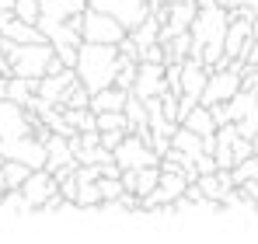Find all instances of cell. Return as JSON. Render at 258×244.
<instances>
[{
	"mask_svg": "<svg viewBox=\"0 0 258 244\" xmlns=\"http://www.w3.org/2000/svg\"><path fill=\"white\" fill-rule=\"evenodd\" d=\"M164 52H168V63H185L192 52V32H178L171 39H164Z\"/></svg>",
	"mask_w": 258,
	"mask_h": 244,
	"instance_id": "2e32d148",
	"label": "cell"
},
{
	"mask_svg": "<svg viewBox=\"0 0 258 244\" xmlns=\"http://www.w3.org/2000/svg\"><path fill=\"white\" fill-rule=\"evenodd\" d=\"M74 70H77V81L94 94V91L115 84L119 70H122V52H119V45L81 42V56H77V67Z\"/></svg>",
	"mask_w": 258,
	"mask_h": 244,
	"instance_id": "6da1fadb",
	"label": "cell"
},
{
	"mask_svg": "<svg viewBox=\"0 0 258 244\" xmlns=\"http://www.w3.org/2000/svg\"><path fill=\"white\" fill-rule=\"evenodd\" d=\"M227 7H248L258 14V0H227Z\"/></svg>",
	"mask_w": 258,
	"mask_h": 244,
	"instance_id": "d4e9b609",
	"label": "cell"
},
{
	"mask_svg": "<svg viewBox=\"0 0 258 244\" xmlns=\"http://www.w3.org/2000/svg\"><path fill=\"white\" fill-rule=\"evenodd\" d=\"M32 171H35V167H28L25 161H11V157H4V185H7V189H21V185L28 181Z\"/></svg>",
	"mask_w": 258,
	"mask_h": 244,
	"instance_id": "ac0fdd59",
	"label": "cell"
},
{
	"mask_svg": "<svg viewBox=\"0 0 258 244\" xmlns=\"http://www.w3.org/2000/svg\"><path fill=\"white\" fill-rule=\"evenodd\" d=\"M119 52H122L126 59H140V42L133 39V35H126V39L119 42Z\"/></svg>",
	"mask_w": 258,
	"mask_h": 244,
	"instance_id": "cb8c5ba5",
	"label": "cell"
},
{
	"mask_svg": "<svg viewBox=\"0 0 258 244\" xmlns=\"http://www.w3.org/2000/svg\"><path fill=\"white\" fill-rule=\"evenodd\" d=\"M91 7H98V11H105V14L119 18V21L126 25V32L140 28V25L154 14V0H91Z\"/></svg>",
	"mask_w": 258,
	"mask_h": 244,
	"instance_id": "52a82bcc",
	"label": "cell"
},
{
	"mask_svg": "<svg viewBox=\"0 0 258 244\" xmlns=\"http://www.w3.org/2000/svg\"><path fill=\"white\" fill-rule=\"evenodd\" d=\"M81 35H84V42L119 45L129 32H126V25H122L119 18H112V14H105V11H98V7H91V4H87L84 18H81Z\"/></svg>",
	"mask_w": 258,
	"mask_h": 244,
	"instance_id": "3957f363",
	"label": "cell"
},
{
	"mask_svg": "<svg viewBox=\"0 0 258 244\" xmlns=\"http://www.w3.org/2000/svg\"><path fill=\"white\" fill-rule=\"evenodd\" d=\"M74 81H77V70L74 67H67L59 74H45V77H39V98L49 101V105H63V94L70 91Z\"/></svg>",
	"mask_w": 258,
	"mask_h": 244,
	"instance_id": "30bf717a",
	"label": "cell"
},
{
	"mask_svg": "<svg viewBox=\"0 0 258 244\" xmlns=\"http://www.w3.org/2000/svg\"><path fill=\"white\" fill-rule=\"evenodd\" d=\"M227 122H234L241 136L255 140V133H258V87H241L227 101Z\"/></svg>",
	"mask_w": 258,
	"mask_h": 244,
	"instance_id": "277c9868",
	"label": "cell"
},
{
	"mask_svg": "<svg viewBox=\"0 0 258 244\" xmlns=\"http://www.w3.org/2000/svg\"><path fill=\"white\" fill-rule=\"evenodd\" d=\"M115 164L122 171H140V167H150V164H161V154L136 133H129L126 140L115 147Z\"/></svg>",
	"mask_w": 258,
	"mask_h": 244,
	"instance_id": "8992f818",
	"label": "cell"
},
{
	"mask_svg": "<svg viewBox=\"0 0 258 244\" xmlns=\"http://www.w3.org/2000/svg\"><path fill=\"white\" fill-rule=\"evenodd\" d=\"M129 94H133V91L119 87V84L101 87V91H94V94H91V108H94V112H126Z\"/></svg>",
	"mask_w": 258,
	"mask_h": 244,
	"instance_id": "7c38bea8",
	"label": "cell"
},
{
	"mask_svg": "<svg viewBox=\"0 0 258 244\" xmlns=\"http://www.w3.org/2000/svg\"><path fill=\"white\" fill-rule=\"evenodd\" d=\"M164 91H168V63H140L133 94H140V98H157V94H164Z\"/></svg>",
	"mask_w": 258,
	"mask_h": 244,
	"instance_id": "9c48e42d",
	"label": "cell"
},
{
	"mask_svg": "<svg viewBox=\"0 0 258 244\" xmlns=\"http://www.w3.org/2000/svg\"><path fill=\"white\" fill-rule=\"evenodd\" d=\"M251 143H255V154H258V133H255V140H251Z\"/></svg>",
	"mask_w": 258,
	"mask_h": 244,
	"instance_id": "83f0119b",
	"label": "cell"
},
{
	"mask_svg": "<svg viewBox=\"0 0 258 244\" xmlns=\"http://www.w3.org/2000/svg\"><path fill=\"white\" fill-rule=\"evenodd\" d=\"M126 119H129V133L150 129V115H147V101H143L140 94H129V101H126Z\"/></svg>",
	"mask_w": 258,
	"mask_h": 244,
	"instance_id": "9a60e30c",
	"label": "cell"
},
{
	"mask_svg": "<svg viewBox=\"0 0 258 244\" xmlns=\"http://www.w3.org/2000/svg\"><path fill=\"white\" fill-rule=\"evenodd\" d=\"M0 52L7 56L11 74H18V77H45L49 59L56 56V45L49 39H42V42H11V39H4Z\"/></svg>",
	"mask_w": 258,
	"mask_h": 244,
	"instance_id": "7a4b0ae2",
	"label": "cell"
},
{
	"mask_svg": "<svg viewBox=\"0 0 258 244\" xmlns=\"http://www.w3.org/2000/svg\"><path fill=\"white\" fill-rule=\"evenodd\" d=\"M21 192H25V199H28L32 209H42L45 199L59 192V178H56L49 167H35V171L28 174V181L21 185Z\"/></svg>",
	"mask_w": 258,
	"mask_h": 244,
	"instance_id": "ba28073f",
	"label": "cell"
},
{
	"mask_svg": "<svg viewBox=\"0 0 258 244\" xmlns=\"http://www.w3.org/2000/svg\"><path fill=\"white\" fill-rule=\"evenodd\" d=\"M181 126H188V129H196L203 140H210V136H216V129H220V122H216V115H213V108L210 105H196L185 119H181Z\"/></svg>",
	"mask_w": 258,
	"mask_h": 244,
	"instance_id": "4fadbf2b",
	"label": "cell"
},
{
	"mask_svg": "<svg viewBox=\"0 0 258 244\" xmlns=\"http://www.w3.org/2000/svg\"><path fill=\"white\" fill-rule=\"evenodd\" d=\"M126 136H129L126 129H105V133H101V147H108V150L115 154V147H119Z\"/></svg>",
	"mask_w": 258,
	"mask_h": 244,
	"instance_id": "7402d4cb",
	"label": "cell"
},
{
	"mask_svg": "<svg viewBox=\"0 0 258 244\" xmlns=\"http://www.w3.org/2000/svg\"><path fill=\"white\" fill-rule=\"evenodd\" d=\"M59 108H91V91H87L81 81L70 84V91L63 94V105Z\"/></svg>",
	"mask_w": 258,
	"mask_h": 244,
	"instance_id": "d6986e66",
	"label": "cell"
},
{
	"mask_svg": "<svg viewBox=\"0 0 258 244\" xmlns=\"http://www.w3.org/2000/svg\"><path fill=\"white\" fill-rule=\"evenodd\" d=\"M241 189H244V192H248V196L255 199V206H258V178H251V181H244Z\"/></svg>",
	"mask_w": 258,
	"mask_h": 244,
	"instance_id": "484cf974",
	"label": "cell"
},
{
	"mask_svg": "<svg viewBox=\"0 0 258 244\" xmlns=\"http://www.w3.org/2000/svg\"><path fill=\"white\" fill-rule=\"evenodd\" d=\"M206 81H210V67L188 56V59L181 63V94H188V98L199 101L203 91H206Z\"/></svg>",
	"mask_w": 258,
	"mask_h": 244,
	"instance_id": "8fae6325",
	"label": "cell"
},
{
	"mask_svg": "<svg viewBox=\"0 0 258 244\" xmlns=\"http://www.w3.org/2000/svg\"><path fill=\"white\" fill-rule=\"evenodd\" d=\"M21 213H32L25 192H21V189H7V192L0 196V216H21Z\"/></svg>",
	"mask_w": 258,
	"mask_h": 244,
	"instance_id": "e0dca14e",
	"label": "cell"
},
{
	"mask_svg": "<svg viewBox=\"0 0 258 244\" xmlns=\"http://www.w3.org/2000/svg\"><path fill=\"white\" fill-rule=\"evenodd\" d=\"M244 87V74H241V63H230V67H216L210 70V81L203 91V105H220V101H230L237 91Z\"/></svg>",
	"mask_w": 258,
	"mask_h": 244,
	"instance_id": "5b68a950",
	"label": "cell"
},
{
	"mask_svg": "<svg viewBox=\"0 0 258 244\" xmlns=\"http://www.w3.org/2000/svg\"><path fill=\"white\" fill-rule=\"evenodd\" d=\"M56 56L67 63V67H77V56H81V45H56Z\"/></svg>",
	"mask_w": 258,
	"mask_h": 244,
	"instance_id": "603a6c76",
	"label": "cell"
},
{
	"mask_svg": "<svg viewBox=\"0 0 258 244\" xmlns=\"http://www.w3.org/2000/svg\"><path fill=\"white\" fill-rule=\"evenodd\" d=\"M234 178H237V185L258 178V154H251V157H244V161L237 164V167H234Z\"/></svg>",
	"mask_w": 258,
	"mask_h": 244,
	"instance_id": "44dd1931",
	"label": "cell"
},
{
	"mask_svg": "<svg viewBox=\"0 0 258 244\" xmlns=\"http://www.w3.org/2000/svg\"><path fill=\"white\" fill-rule=\"evenodd\" d=\"M39 94V77H18V74H11V81H7V98L11 101H18V105H32V98Z\"/></svg>",
	"mask_w": 258,
	"mask_h": 244,
	"instance_id": "5bb4252c",
	"label": "cell"
},
{
	"mask_svg": "<svg viewBox=\"0 0 258 244\" xmlns=\"http://www.w3.org/2000/svg\"><path fill=\"white\" fill-rule=\"evenodd\" d=\"M98 129H101V133H105V129H126L129 133L126 112H98Z\"/></svg>",
	"mask_w": 258,
	"mask_h": 244,
	"instance_id": "ffe728a7",
	"label": "cell"
},
{
	"mask_svg": "<svg viewBox=\"0 0 258 244\" xmlns=\"http://www.w3.org/2000/svg\"><path fill=\"white\" fill-rule=\"evenodd\" d=\"M7 81H11V74H0V101L7 98Z\"/></svg>",
	"mask_w": 258,
	"mask_h": 244,
	"instance_id": "4316f807",
	"label": "cell"
}]
</instances>
